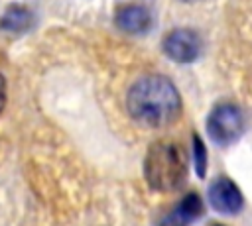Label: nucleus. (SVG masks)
<instances>
[{"mask_svg": "<svg viewBox=\"0 0 252 226\" xmlns=\"http://www.w3.org/2000/svg\"><path fill=\"white\" fill-rule=\"evenodd\" d=\"M0 26H2V29H6V31H16V33L26 31V29L32 26V14H30L26 8H22V6H12V8H8L6 14L2 16Z\"/></svg>", "mask_w": 252, "mask_h": 226, "instance_id": "nucleus-8", "label": "nucleus"}, {"mask_svg": "<svg viewBox=\"0 0 252 226\" xmlns=\"http://www.w3.org/2000/svg\"><path fill=\"white\" fill-rule=\"evenodd\" d=\"M116 26L128 33H142L150 29L152 14L140 4H128L116 12Z\"/></svg>", "mask_w": 252, "mask_h": 226, "instance_id": "nucleus-7", "label": "nucleus"}, {"mask_svg": "<svg viewBox=\"0 0 252 226\" xmlns=\"http://www.w3.org/2000/svg\"><path fill=\"white\" fill-rule=\"evenodd\" d=\"M126 108L138 124L148 128H161L179 116L181 96L167 77L148 75L130 86Z\"/></svg>", "mask_w": 252, "mask_h": 226, "instance_id": "nucleus-1", "label": "nucleus"}, {"mask_svg": "<svg viewBox=\"0 0 252 226\" xmlns=\"http://www.w3.org/2000/svg\"><path fill=\"white\" fill-rule=\"evenodd\" d=\"M185 2H195V0H185Z\"/></svg>", "mask_w": 252, "mask_h": 226, "instance_id": "nucleus-12", "label": "nucleus"}, {"mask_svg": "<svg viewBox=\"0 0 252 226\" xmlns=\"http://www.w3.org/2000/svg\"><path fill=\"white\" fill-rule=\"evenodd\" d=\"M193 159H195L197 175L199 177H205V171H207V149H205L203 140L197 134L193 136Z\"/></svg>", "mask_w": 252, "mask_h": 226, "instance_id": "nucleus-9", "label": "nucleus"}, {"mask_svg": "<svg viewBox=\"0 0 252 226\" xmlns=\"http://www.w3.org/2000/svg\"><path fill=\"white\" fill-rule=\"evenodd\" d=\"M163 51L177 63H191L201 55V37L187 28L173 29L163 37Z\"/></svg>", "mask_w": 252, "mask_h": 226, "instance_id": "nucleus-4", "label": "nucleus"}, {"mask_svg": "<svg viewBox=\"0 0 252 226\" xmlns=\"http://www.w3.org/2000/svg\"><path fill=\"white\" fill-rule=\"evenodd\" d=\"M213 226H222V224H213Z\"/></svg>", "mask_w": 252, "mask_h": 226, "instance_id": "nucleus-11", "label": "nucleus"}, {"mask_svg": "<svg viewBox=\"0 0 252 226\" xmlns=\"http://www.w3.org/2000/svg\"><path fill=\"white\" fill-rule=\"evenodd\" d=\"M4 104H6V81L0 75V112L4 110Z\"/></svg>", "mask_w": 252, "mask_h": 226, "instance_id": "nucleus-10", "label": "nucleus"}, {"mask_svg": "<svg viewBox=\"0 0 252 226\" xmlns=\"http://www.w3.org/2000/svg\"><path fill=\"white\" fill-rule=\"evenodd\" d=\"M211 206L220 214H236L244 206V197L236 183L228 177H219L209 187Z\"/></svg>", "mask_w": 252, "mask_h": 226, "instance_id": "nucleus-5", "label": "nucleus"}, {"mask_svg": "<svg viewBox=\"0 0 252 226\" xmlns=\"http://www.w3.org/2000/svg\"><path fill=\"white\" fill-rule=\"evenodd\" d=\"M144 177L154 191L169 193L183 185L187 177V159L173 141H156L144 159Z\"/></svg>", "mask_w": 252, "mask_h": 226, "instance_id": "nucleus-2", "label": "nucleus"}, {"mask_svg": "<svg viewBox=\"0 0 252 226\" xmlns=\"http://www.w3.org/2000/svg\"><path fill=\"white\" fill-rule=\"evenodd\" d=\"M205 206L197 193H187L177 206H173L167 214H163L158 226H191L203 214Z\"/></svg>", "mask_w": 252, "mask_h": 226, "instance_id": "nucleus-6", "label": "nucleus"}, {"mask_svg": "<svg viewBox=\"0 0 252 226\" xmlns=\"http://www.w3.org/2000/svg\"><path fill=\"white\" fill-rule=\"evenodd\" d=\"M207 132L219 145L234 143L244 132V114L236 104H217L207 118Z\"/></svg>", "mask_w": 252, "mask_h": 226, "instance_id": "nucleus-3", "label": "nucleus"}]
</instances>
